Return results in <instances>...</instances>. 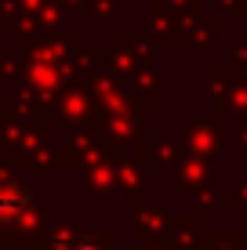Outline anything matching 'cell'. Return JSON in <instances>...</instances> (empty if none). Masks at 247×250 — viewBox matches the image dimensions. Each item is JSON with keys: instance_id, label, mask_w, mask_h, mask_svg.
<instances>
[{"instance_id": "cell-1", "label": "cell", "mask_w": 247, "mask_h": 250, "mask_svg": "<svg viewBox=\"0 0 247 250\" xmlns=\"http://www.w3.org/2000/svg\"><path fill=\"white\" fill-rule=\"evenodd\" d=\"M19 196V188H0V218H15V214H22L25 200H15Z\"/></svg>"}]
</instances>
